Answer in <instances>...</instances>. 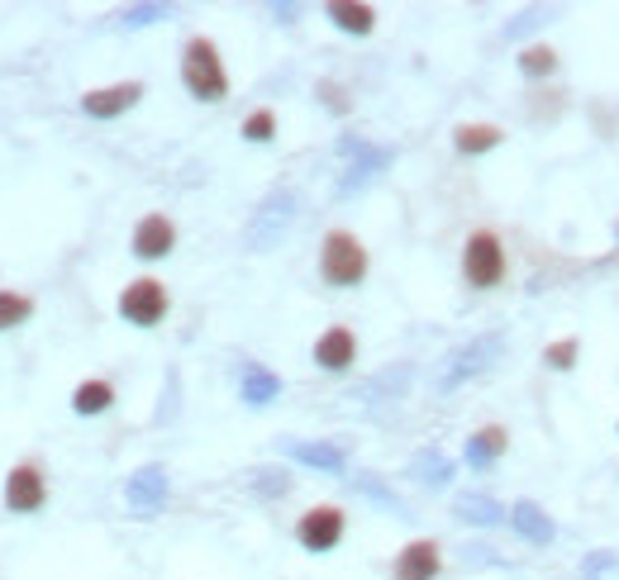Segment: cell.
Wrapping results in <instances>:
<instances>
[{
  "label": "cell",
  "mask_w": 619,
  "mask_h": 580,
  "mask_svg": "<svg viewBox=\"0 0 619 580\" xmlns=\"http://www.w3.org/2000/svg\"><path fill=\"white\" fill-rule=\"evenodd\" d=\"M324 14L343 29V34H372L376 29V10L372 6H353V0H333V6H324Z\"/></svg>",
  "instance_id": "17"
},
{
  "label": "cell",
  "mask_w": 619,
  "mask_h": 580,
  "mask_svg": "<svg viewBox=\"0 0 619 580\" xmlns=\"http://www.w3.org/2000/svg\"><path fill=\"white\" fill-rule=\"evenodd\" d=\"M277 395H281V381L267 372L262 362H248L244 366V400H248V405H272Z\"/></svg>",
  "instance_id": "19"
},
{
  "label": "cell",
  "mask_w": 619,
  "mask_h": 580,
  "mask_svg": "<svg viewBox=\"0 0 619 580\" xmlns=\"http://www.w3.org/2000/svg\"><path fill=\"white\" fill-rule=\"evenodd\" d=\"M501 143H505V128H496V124H457L453 128V148L463 157H482L491 148H501Z\"/></svg>",
  "instance_id": "14"
},
{
  "label": "cell",
  "mask_w": 619,
  "mask_h": 580,
  "mask_svg": "<svg viewBox=\"0 0 619 580\" xmlns=\"http://www.w3.org/2000/svg\"><path fill=\"white\" fill-rule=\"evenodd\" d=\"M505 447H510V433H505L501 424H486V428H476L467 438L463 462L472 466V472H486V466H496L505 457Z\"/></svg>",
  "instance_id": "13"
},
{
  "label": "cell",
  "mask_w": 619,
  "mask_h": 580,
  "mask_svg": "<svg viewBox=\"0 0 619 580\" xmlns=\"http://www.w3.org/2000/svg\"><path fill=\"white\" fill-rule=\"evenodd\" d=\"M420 472H424V480H434V486H439V480H448L453 476V462L448 457H420Z\"/></svg>",
  "instance_id": "27"
},
{
  "label": "cell",
  "mask_w": 619,
  "mask_h": 580,
  "mask_svg": "<svg viewBox=\"0 0 619 580\" xmlns=\"http://www.w3.org/2000/svg\"><path fill=\"white\" fill-rule=\"evenodd\" d=\"M296 462H306V466H324V472H343V453L339 447H329V443H291L286 447Z\"/></svg>",
  "instance_id": "21"
},
{
  "label": "cell",
  "mask_w": 619,
  "mask_h": 580,
  "mask_svg": "<svg viewBox=\"0 0 619 580\" xmlns=\"http://www.w3.org/2000/svg\"><path fill=\"white\" fill-rule=\"evenodd\" d=\"M496 358H501V333H491V338H472L467 348H457V352H453L448 372H443V385H463L467 376L486 372V366L496 362Z\"/></svg>",
  "instance_id": "10"
},
{
  "label": "cell",
  "mask_w": 619,
  "mask_h": 580,
  "mask_svg": "<svg viewBox=\"0 0 619 580\" xmlns=\"http://www.w3.org/2000/svg\"><path fill=\"white\" fill-rule=\"evenodd\" d=\"M519 72L529 76V82H544V76L558 72V48H548V43H529V48H519Z\"/></svg>",
  "instance_id": "20"
},
{
  "label": "cell",
  "mask_w": 619,
  "mask_h": 580,
  "mask_svg": "<svg viewBox=\"0 0 619 580\" xmlns=\"http://www.w3.org/2000/svg\"><path fill=\"white\" fill-rule=\"evenodd\" d=\"M310 358H314V366H320V372H348V366L358 362V333L348 329V324L324 329L320 338H314Z\"/></svg>",
  "instance_id": "6"
},
{
  "label": "cell",
  "mask_w": 619,
  "mask_h": 580,
  "mask_svg": "<svg viewBox=\"0 0 619 580\" xmlns=\"http://www.w3.org/2000/svg\"><path fill=\"white\" fill-rule=\"evenodd\" d=\"M286 219H291V196H272L262 205V224H258V234H252V244H272V234Z\"/></svg>",
  "instance_id": "22"
},
{
  "label": "cell",
  "mask_w": 619,
  "mask_h": 580,
  "mask_svg": "<svg viewBox=\"0 0 619 580\" xmlns=\"http://www.w3.org/2000/svg\"><path fill=\"white\" fill-rule=\"evenodd\" d=\"M615 433H619V428H615Z\"/></svg>",
  "instance_id": "29"
},
{
  "label": "cell",
  "mask_w": 619,
  "mask_h": 580,
  "mask_svg": "<svg viewBox=\"0 0 619 580\" xmlns=\"http://www.w3.org/2000/svg\"><path fill=\"white\" fill-rule=\"evenodd\" d=\"M43 499H48V480L39 466L24 462L6 476V509L10 514H34V509H43Z\"/></svg>",
  "instance_id": "9"
},
{
  "label": "cell",
  "mask_w": 619,
  "mask_h": 580,
  "mask_svg": "<svg viewBox=\"0 0 619 580\" xmlns=\"http://www.w3.org/2000/svg\"><path fill=\"white\" fill-rule=\"evenodd\" d=\"M182 86L196 95V101H225L229 95V72L219 62V48L210 39H190L182 48Z\"/></svg>",
  "instance_id": "1"
},
{
  "label": "cell",
  "mask_w": 619,
  "mask_h": 580,
  "mask_svg": "<svg viewBox=\"0 0 619 580\" xmlns=\"http://www.w3.org/2000/svg\"><path fill=\"white\" fill-rule=\"evenodd\" d=\"M110 405H115V385H110V381H82V385L72 391V410L82 414V418L105 414Z\"/></svg>",
  "instance_id": "18"
},
{
  "label": "cell",
  "mask_w": 619,
  "mask_h": 580,
  "mask_svg": "<svg viewBox=\"0 0 619 580\" xmlns=\"http://www.w3.org/2000/svg\"><path fill=\"white\" fill-rule=\"evenodd\" d=\"M153 14H167L163 6H143V10H130V24H148Z\"/></svg>",
  "instance_id": "28"
},
{
  "label": "cell",
  "mask_w": 619,
  "mask_h": 580,
  "mask_svg": "<svg viewBox=\"0 0 619 580\" xmlns=\"http://www.w3.org/2000/svg\"><path fill=\"white\" fill-rule=\"evenodd\" d=\"M244 138L248 143H272L277 138V115L272 110H252V115L244 120Z\"/></svg>",
  "instance_id": "26"
},
{
  "label": "cell",
  "mask_w": 619,
  "mask_h": 580,
  "mask_svg": "<svg viewBox=\"0 0 619 580\" xmlns=\"http://www.w3.org/2000/svg\"><path fill=\"white\" fill-rule=\"evenodd\" d=\"M510 528L534 547H548L553 538H558V519H553L538 499H519V505H510Z\"/></svg>",
  "instance_id": "12"
},
{
  "label": "cell",
  "mask_w": 619,
  "mask_h": 580,
  "mask_svg": "<svg viewBox=\"0 0 619 580\" xmlns=\"http://www.w3.org/2000/svg\"><path fill=\"white\" fill-rule=\"evenodd\" d=\"M130 248H134V257H143V262H157V257H167L172 248H177V224H172L167 215H143L134 224Z\"/></svg>",
  "instance_id": "8"
},
{
  "label": "cell",
  "mask_w": 619,
  "mask_h": 580,
  "mask_svg": "<svg viewBox=\"0 0 619 580\" xmlns=\"http://www.w3.org/2000/svg\"><path fill=\"white\" fill-rule=\"evenodd\" d=\"M167 286L157 281V277H138L120 290V319L124 324H134V329H153V324H163L167 319Z\"/></svg>",
  "instance_id": "4"
},
{
  "label": "cell",
  "mask_w": 619,
  "mask_h": 580,
  "mask_svg": "<svg viewBox=\"0 0 619 580\" xmlns=\"http://www.w3.org/2000/svg\"><path fill=\"white\" fill-rule=\"evenodd\" d=\"M320 277L339 290H353L362 277H368V248H362L358 234L348 229H329L320 244Z\"/></svg>",
  "instance_id": "2"
},
{
  "label": "cell",
  "mask_w": 619,
  "mask_h": 580,
  "mask_svg": "<svg viewBox=\"0 0 619 580\" xmlns=\"http://www.w3.org/2000/svg\"><path fill=\"white\" fill-rule=\"evenodd\" d=\"M619 576V552L615 547H600V552H591L581 561V580H615Z\"/></svg>",
  "instance_id": "25"
},
{
  "label": "cell",
  "mask_w": 619,
  "mask_h": 580,
  "mask_svg": "<svg viewBox=\"0 0 619 580\" xmlns=\"http://www.w3.org/2000/svg\"><path fill=\"white\" fill-rule=\"evenodd\" d=\"M29 314H34V300L20 296V290H0V333H6V329H20Z\"/></svg>",
  "instance_id": "23"
},
{
  "label": "cell",
  "mask_w": 619,
  "mask_h": 580,
  "mask_svg": "<svg viewBox=\"0 0 619 580\" xmlns=\"http://www.w3.org/2000/svg\"><path fill=\"white\" fill-rule=\"evenodd\" d=\"M124 495H130L134 509H157L167 499V472H163V466H143V472L130 480V490H124Z\"/></svg>",
  "instance_id": "15"
},
{
  "label": "cell",
  "mask_w": 619,
  "mask_h": 580,
  "mask_svg": "<svg viewBox=\"0 0 619 580\" xmlns=\"http://www.w3.org/2000/svg\"><path fill=\"white\" fill-rule=\"evenodd\" d=\"M457 519L463 524H482V528H496L510 519V509L501 505V499H491V495H463L457 499Z\"/></svg>",
  "instance_id": "16"
},
{
  "label": "cell",
  "mask_w": 619,
  "mask_h": 580,
  "mask_svg": "<svg viewBox=\"0 0 619 580\" xmlns=\"http://www.w3.org/2000/svg\"><path fill=\"white\" fill-rule=\"evenodd\" d=\"M577 358H581L577 338H558V343L544 348V366H548V372H571V366H577Z\"/></svg>",
  "instance_id": "24"
},
{
  "label": "cell",
  "mask_w": 619,
  "mask_h": 580,
  "mask_svg": "<svg viewBox=\"0 0 619 580\" xmlns=\"http://www.w3.org/2000/svg\"><path fill=\"white\" fill-rule=\"evenodd\" d=\"M143 101V82H115V86H101V91H86L82 95V110L91 120H115L124 110H134Z\"/></svg>",
  "instance_id": "11"
},
{
  "label": "cell",
  "mask_w": 619,
  "mask_h": 580,
  "mask_svg": "<svg viewBox=\"0 0 619 580\" xmlns=\"http://www.w3.org/2000/svg\"><path fill=\"white\" fill-rule=\"evenodd\" d=\"M505 271H510V257H505L501 238L491 229L467 234V244H463V281L472 290H496L505 281Z\"/></svg>",
  "instance_id": "3"
},
{
  "label": "cell",
  "mask_w": 619,
  "mask_h": 580,
  "mask_svg": "<svg viewBox=\"0 0 619 580\" xmlns=\"http://www.w3.org/2000/svg\"><path fill=\"white\" fill-rule=\"evenodd\" d=\"M343 528H348V519L339 505H314L296 519V542L306 547V552H333V547L343 542Z\"/></svg>",
  "instance_id": "5"
},
{
  "label": "cell",
  "mask_w": 619,
  "mask_h": 580,
  "mask_svg": "<svg viewBox=\"0 0 619 580\" xmlns=\"http://www.w3.org/2000/svg\"><path fill=\"white\" fill-rule=\"evenodd\" d=\"M439 571H443V547L434 538L405 542L401 552H395V567H391L395 580H434Z\"/></svg>",
  "instance_id": "7"
}]
</instances>
